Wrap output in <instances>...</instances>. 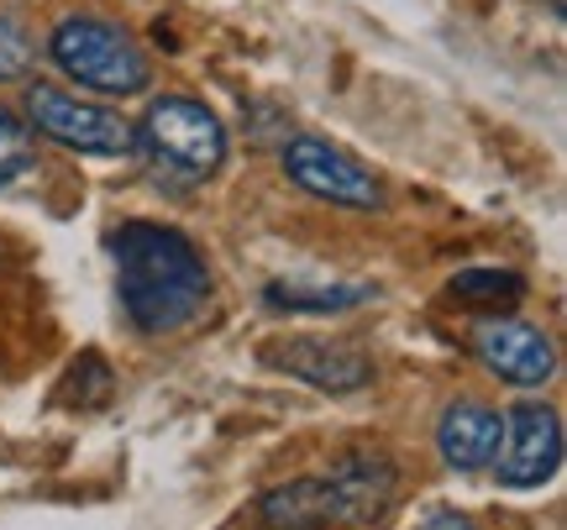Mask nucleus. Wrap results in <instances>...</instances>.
Returning a JSON list of instances; mask_svg holds the SVG:
<instances>
[{
  "label": "nucleus",
  "instance_id": "obj_1",
  "mask_svg": "<svg viewBox=\"0 0 567 530\" xmlns=\"http://www.w3.org/2000/svg\"><path fill=\"white\" fill-rule=\"evenodd\" d=\"M116 294L142 336H168L210 305V268L179 226L122 221L111 231Z\"/></svg>",
  "mask_w": 567,
  "mask_h": 530
},
{
  "label": "nucleus",
  "instance_id": "obj_6",
  "mask_svg": "<svg viewBox=\"0 0 567 530\" xmlns=\"http://www.w3.org/2000/svg\"><path fill=\"white\" fill-rule=\"evenodd\" d=\"M563 468V420L542 399H520L505 409V441L494 457V478L505 489H542Z\"/></svg>",
  "mask_w": 567,
  "mask_h": 530
},
{
  "label": "nucleus",
  "instance_id": "obj_11",
  "mask_svg": "<svg viewBox=\"0 0 567 530\" xmlns=\"http://www.w3.org/2000/svg\"><path fill=\"white\" fill-rule=\"evenodd\" d=\"M379 289L373 284H268L264 300L268 310L284 315H342V310L368 305Z\"/></svg>",
  "mask_w": 567,
  "mask_h": 530
},
{
  "label": "nucleus",
  "instance_id": "obj_13",
  "mask_svg": "<svg viewBox=\"0 0 567 530\" xmlns=\"http://www.w3.org/2000/svg\"><path fill=\"white\" fill-rule=\"evenodd\" d=\"M32 132H27V122H17L6 105H0V189L6 184H17L32 174Z\"/></svg>",
  "mask_w": 567,
  "mask_h": 530
},
{
  "label": "nucleus",
  "instance_id": "obj_5",
  "mask_svg": "<svg viewBox=\"0 0 567 530\" xmlns=\"http://www.w3.org/2000/svg\"><path fill=\"white\" fill-rule=\"evenodd\" d=\"M284 174H289V184H300L305 195L342 205V210H379L384 205V184L326 137H289L284 143Z\"/></svg>",
  "mask_w": 567,
  "mask_h": 530
},
{
  "label": "nucleus",
  "instance_id": "obj_2",
  "mask_svg": "<svg viewBox=\"0 0 567 530\" xmlns=\"http://www.w3.org/2000/svg\"><path fill=\"white\" fill-rule=\"evenodd\" d=\"M137 153L163 179L200 184L226 164V126L205 101L163 95V101L147 105V116L137 122Z\"/></svg>",
  "mask_w": 567,
  "mask_h": 530
},
{
  "label": "nucleus",
  "instance_id": "obj_7",
  "mask_svg": "<svg viewBox=\"0 0 567 530\" xmlns=\"http://www.w3.org/2000/svg\"><path fill=\"white\" fill-rule=\"evenodd\" d=\"M264 363L321 394H358L373 384V357L358 342H331V336H284L264 347Z\"/></svg>",
  "mask_w": 567,
  "mask_h": 530
},
{
  "label": "nucleus",
  "instance_id": "obj_3",
  "mask_svg": "<svg viewBox=\"0 0 567 530\" xmlns=\"http://www.w3.org/2000/svg\"><path fill=\"white\" fill-rule=\"evenodd\" d=\"M48 59L59 63L69 80H80V90H95L105 101L142 95L153 80L142 48L105 17H63L48 32Z\"/></svg>",
  "mask_w": 567,
  "mask_h": 530
},
{
  "label": "nucleus",
  "instance_id": "obj_9",
  "mask_svg": "<svg viewBox=\"0 0 567 530\" xmlns=\"http://www.w3.org/2000/svg\"><path fill=\"white\" fill-rule=\"evenodd\" d=\"M499 441H505V415L494 405H478V399H457L436 420V451H442L446 468L457 472L488 468L499 457Z\"/></svg>",
  "mask_w": 567,
  "mask_h": 530
},
{
  "label": "nucleus",
  "instance_id": "obj_4",
  "mask_svg": "<svg viewBox=\"0 0 567 530\" xmlns=\"http://www.w3.org/2000/svg\"><path fill=\"white\" fill-rule=\"evenodd\" d=\"M27 116H32L42 137H53L69 153H90V158H132L137 153V126L122 122L111 105L63 95L53 84L27 90Z\"/></svg>",
  "mask_w": 567,
  "mask_h": 530
},
{
  "label": "nucleus",
  "instance_id": "obj_12",
  "mask_svg": "<svg viewBox=\"0 0 567 530\" xmlns=\"http://www.w3.org/2000/svg\"><path fill=\"white\" fill-rule=\"evenodd\" d=\"M446 289H452L457 300H467V305L499 310V305H515V300L526 294V279H520V273H509V268H463Z\"/></svg>",
  "mask_w": 567,
  "mask_h": 530
},
{
  "label": "nucleus",
  "instance_id": "obj_14",
  "mask_svg": "<svg viewBox=\"0 0 567 530\" xmlns=\"http://www.w3.org/2000/svg\"><path fill=\"white\" fill-rule=\"evenodd\" d=\"M32 59H38L32 32H27L17 17H0V84L27 80V74H32Z\"/></svg>",
  "mask_w": 567,
  "mask_h": 530
},
{
  "label": "nucleus",
  "instance_id": "obj_8",
  "mask_svg": "<svg viewBox=\"0 0 567 530\" xmlns=\"http://www.w3.org/2000/svg\"><path fill=\"white\" fill-rule=\"evenodd\" d=\"M473 352L484 357L494 378H505L515 388H542L557 373V347L542 326L515 321V315H494L473 331Z\"/></svg>",
  "mask_w": 567,
  "mask_h": 530
},
{
  "label": "nucleus",
  "instance_id": "obj_10",
  "mask_svg": "<svg viewBox=\"0 0 567 530\" xmlns=\"http://www.w3.org/2000/svg\"><path fill=\"white\" fill-rule=\"evenodd\" d=\"M258 515L274 530H337L342 526V510H337V493L326 484V472L289 478L279 489H268L258 499Z\"/></svg>",
  "mask_w": 567,
  "mask_h": 530
},
{
  "label": "nucleus",
  "instance_id": "obj_15",
  "mask_svg": "<svg viewBox=\"0 0 567 530\" xmlns=\"http://www.w3.org/2000/svg\"><path fill=\"white\" fill-rule=\"evenodd\" d=\"M421 530H473V520H463L457 510H442V515H431Z\"/></svg>",
  "mask_w": 567,
  "mask_h": 530
}]
</instances>
